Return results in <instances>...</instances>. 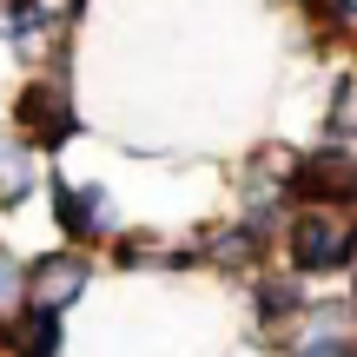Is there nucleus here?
I'll return each instance as SVG.
<instances>
[{
	"label": "nucleus",
	"instance_id": "1",
	"mask_svg": "<svg viewBox=\"0 0 357 357\" xmlns=\"http://www.w3.org/2000/svg\"><path fill=\"white\" fill-rule=\"evenodd\" d=\"M284 258L298 278H331L357 271V218L351 212H291L284 218Z\"/></svg>",
	"mask_w": 357,
	"mask_h": 357
},
{
	"label": "nucleus",
	"instance_id": "2",
	"mask_svg": "<svg viewBox=\"0 0 357 357\" xmlns=\"http://www.w3.org/2000/svg\"><path fill=\"white\" fill-rule=\"evenodd\" d=\"M284 192H291V205H311V212H351L357 218V146L324 139V146H311V153H298Z\"/></svg>",
	"mask_w": 357,
	"mask_h": 357
},
{
	"label": "nucleus",
	"instance_id": "3",
	"mask_svg": "<svg viewBox=\"0 0 357 357\" xmlns=\"http://www.w3.org/2000/svg\"><path fill=\"white\" fill-rule=\"evenodd\" d=\"M13 119H20L26 146H66L79 132V113H73V93H66L60 73L33 79V86L20 93V106H13Z\"/></svg>",
	"mask_w": 357,
	"mask_h": 357
},
{
	"label": "nucleus",
	"instance_id": "4",
	"mask_svg": "<svg viewBox=\"0 0 357 357\" xmlns=\"http://www.w3.org/2000/svg\"><path fill=\"white\" fill-rule=\"evenodd\" d=\"M53 225H60V238L93 245L106 225H113V199H106V185H73V178H53Z\"/></svg>",
	"mask_w": 357,
	"mask_h": 357
},
{
	"label": "nucleus",
	"instance_id": "5",
	"mask_svg": "<svg viewBox=\"0 0 357 357\" xmlns=\"http://www.w3.org/2000/svg\"><path fill=\"white\" fill-rule=\"evenodd\" d=\"M86 258L79 252H47V258H33V271H26V298H33L40 311H66L79 291H86Z\"/></svg>",
	"mask_w": 357,
	"mask_h": 357
},
{
	"label": "nucleus",
	"instance_id": "6",
	"mask_svg": "<svg viewBox=\"0 0 357 357\" xmlns=\"http://www.w3.org/2000/svg\"><path fill=\"white\" fill-rule=\"evenodd\" d=\"M311 305L318 298L305 291V278L298 271H265V278L252 284V318L265 324V331H284V324H305Z\"/></svg>",
	"mask_w": 357,
	"mask_h": 357
},
{
	"label": "nucleus",
	"instance_id": "7",
	"mask_svg": "<svg viewBox=\"0 0 357 357\" xmlns=\"http://www.w3.org/2000/svg\"><path fill=\"white\" fill-rule=\"evenodd\" d=\"M53 13L47 0H0V33L13 40V47H33V40H47Z\"/></svg>",
	"mask_w": 357,
	"mask_h": 357
},
{
	"label": "nucleus",
	"instance_id": "8",
	"mask_svg": "<svg viewBox=\"0 0 357 357\" xmlns=\"http://www.w3.org/2000/svg\"><path fill=\"white\" fill-rule=\"evenodd\" d=\"M324 132H331V139H344V146H357V73H337V79H331Z\"/></svg>",
	"mask_w": 357,
	"mask_h": 357
},
{
	"label": "nucleus",
	"instance_id": "9",
	"mask_svg": "<svg viewBox=\"0 0 357 357\" xmlns=\"http://www.w3.org/2000/svg\"><path fill=\"white\" fill-rule=\"evenodd\" d=\"M305 26H318L324 40H357V0H298Z\"/></svg>",
	"mask_w": 357,
	"mask_h": 357
},
{
	"label": "nucleus",
	"instance_id": "10",
	"mask_svg": "<svg viewBox=\"0 0 357 357\" xmlns=\"http://www.w3.org/2000/svg\"><path fill=\"white\" fill-rule=\"evenodd\" d=\"M26 192H33V159H26L20 146H0V199L20 205Z\"/></svg>",
	"mask_w": 357,
	"mask_h": 357
},
{
	"label": "nucleus",
	"instance_id": "11",
	"mask_svg": "<svg viewBox=\"0 0 357 357\" xmlns=\"http://www.w3.org/2000/svg\"><path fill=\"white\" fill-rule=\"evenodd\" d=\"M20 284H26V278H20V265H13V258H0V311L20 298Z\"/></svg>",
	"mask_w": 357,
	"mask_h": 357
}]
</instances>
